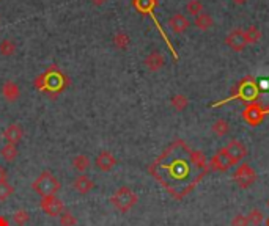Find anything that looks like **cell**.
I'll list each match as a JSON object with an SVG mask.
<instances>
[{
	"mask_svg": "<svg viewBox=\"0 0 269 226\" xmlns=\"http://www.w3.org/2000/svg\"><path fill=\"white\" fill-rule=\"evenodd\" d=\"M73 187H74V190L80 195H87L88 192H92L93 188H95V182L90 179L88 176L82 175L79 176L74 182H73Z\"/></svg>",
	"mask_w": 269,
	"mask_h": 226,
	"instance_id": "18",
	"label": "cell"
},
{
	"mask_svg": "<svg viewBox=\"0 0 269 226\" xmlns=\"http://www.w3.org/2000/svg\"><path fill=\"white\" fill-rule=\"evenodd\" d=\"M132 7H134L140 14H143V16H150V17L153 19V22H154L156 29L159 30L160 36H163V40H164L166 44H167V47H169L170 52L173 53V59L178 60V53H176V50L173 49V44L170 43L167 33L164 32L163 27H160V24H159V21H157V17L154 16V10H156V7H157V0H132Z\"/></svg>",
	"mask_w": 269,
	"mask_h": 226,
	"instance_id": "4",
	"label": "cell"
},
{
	"mask_svg": "<svg viewBox=\"0 0 269 226\" xmlns=\"http://www.w3.org/2000/svg\"><path fill=\"white\" fill-rule=\"evenodd\" d=\"M16 52V43L10 38H5V40L0 41V55L4 56H11Z\"/></svg>",
	"mask_w": 269,
	"mask_h": 226,
	"instance_id": "27",
	"label": "cell"
},
{
	"mask_svg": "<svg viewBox=\"0 0 269 226\" xmlns=\"http://www.w3.org/2000/svg\"><path fill=\"white\" fill-rule=\"evenodd\" d=\"M194 24H195V27L199 29V30L205 32V30H209V29L214 25V21H212L211 14H208V13H205V11H203L202 14H199V16L195 17Z\"/></svg>",
	"mask_w": 269,
	"mask_h": 226,
	"instance_id": "19",
	"label": "cell"
},
{
	"mask_svg": "<svg viewBox=\"0 0 269 226\" xmlns=\"http://www.w3.org/2000/svg\"><path fill=\"white\" fill-rule=\"evenodd\" d=\"M13 192H14V188H13L11 184H8V181H2V182H0V203L8 200L13 195Z\"/></svg>",
	"mask_w": 269,
	"mask_h": 226,
	"instance_id": "28",
	"label": "cell"
},
{
	"mask_svg": "<svg viewBox=\"0 0 269 226\" xmlns=\"http://www.w3.org/2000/svg\"><path fill=\"white\" fill-rule=\"evenodd\" d=\"M13 220H14V223H17L19 226H22V224L29 223V220H30V214H29L25 209H19V211H16V212H14Z\"/></svg>",
	"mask_w": 269,
	"mask_h": 226,
	"instance_id": "31",
	"label": "cell"
},
{
	"mask_svg": "<svg viewBox=\"0 0 269 226\" xmlns=\"http://www.w3.org/2000/svg\"><path fill=\"white\" fill-rule=\"evenodd\" d=\"M167 24H169L170 30H172L173 33H176V35L184 33V32L191 27L189 19H187L184 14H181V13H175L173 16H170V19L167 21Z\"/></svg>",
	"mask_w": 269,
	"mask_h": 226,
	"instance_id": "13",
	"label": "cell"
},
{
	"mask_svg": "<svg viewBox=\"0 0 269 226\" xmlns=\"http://www.w3.org/2000/svg\"><path fill=\"white\" fill-rule=\"evenodd\" d=\"M231 2H233V4H236V5H244V4L247 2V0H231Z\"/></svg>",
	"mask_w": 269,
	"mask_h": 226,
	"instance_id": "35",
	"label": "cell"
},
{
	"mask_svg": "<svg viewBox=\"0 0 269 226\" xmlns=\"http://www.w3.org/2000/svg\"><path fill=\"white\" fill-rule=\"evenodd\" d=\"M139 196L131 190L129 187H120L118 190L111 196V203L115 209L121 214L129 212L132 207L137 204Z\"/></svg>",
	"mask_w": 269,
	"mask_h": 226,
	"instance_id": "6",
	"label": "cell"
},
{
	"mask_svg": "<svg viewBox=\"0 0 269 226\" xmlns=\"http://www.w3.org/2000/svg\"><path fill=\"white\" fill-rule=\"evenodd\" d=\"M212 132H214V135H218V137H225L228 132H230V124L227 120H216L212 124Z\"/></svg>",
	"mask_w": 269,
	"mask_h": 226,
	"instance_id": "24",
	"label": "cell"
},
{
	"mask_svg": "<svg viewBox=\"0 0 269 226\" xmlns=\"http://www.w3.org/2000/svg\"><path fill=\"white\" fill-rule=\"evenodd\" d=\"M225 46L230 47L235 52H241L246 49L247 43H246V36H244V30L241 29H235L231 30L227 36H225Z\"/></svg>",
	"mask_w": 269,
	"mask_h": 226,
	"instance_id": "11",
	"label": "cell"
},
{
	"mask_svg": "<svg viewBox=\"0 0 269 226\" xmlns=\"http://www.w3.org/2000/svg\"><path fill=\"white\" fill-rule=\"evenodd\" d=\"M0 226H10V221L7 220V217L0 215Z\"/></svg>",
	"mask_w": 269,
	"mask_h": 226,
	"instance_id": "34",
	"label": "cell"
},
{
	"mask_svg": "<svg viewBox=\"0 0 269 226\" xmlns=\"http://www.w3.org/2000/svg\"><path fill=\"white\" fill-rule=\"evenodd\" d=\"M244 36H246V43L249 44H257L261 40V30L257 25H249L244 30Z\"/></svg>",
	"mask_w": 269,
	"mask_h": 226,
	"instance_id": "20",
	"label": "cell"
},
{
	"mask_svg": "<svg viewBox=\"0 0 269 226\" xmlns=\"http://www.w3.org/2000/svg\"><path fill=\"white\" fill-rule=\"evenodd\" d=\"M143 65H145V68L151 72H157L159 69H163L164 65H166V59L164 55L160 53L159 50H153L151 53H148L145 56V60H143Z\"/></svg>",
	"mask_w": 269,
	"mask_h": 226,
	"instance_id": "14",
	"label": "cell"
},
{
	"mask_svg": "<svg viewBox=\"0 0 269 226\" xmlns=\"http://www.w3.org/2000/svg\"><path fill=\"white\" fill-rule=\"evenodd\" d=\"M170 104L176 111H183V110L187 108L189 99H187L186 94H175V96H172V99H170Z\"/></svg>",
	"mask_w": 269,
	"mask_h": 226,
	"instance_id": "23",
	"label": "cell"
},
{
	"mask_svg": "<svg viewBox=\"0 0 269 226\" xmlns=\"http://www.w3.org/2000/svg\"><path fill=\"white\" fill-rule=\"evenodd\" d=\"M69 83H71L69 77L57 65H50L44 72L37 75L33 80L35 90L40 93H44L50 99H57L69 87Z\"/></svg>",
	"mask_w": 269,
	"mask_h": 226,
	"instance_id": "2",
	"label": "cell"
},
{
	"mask_svg": "<svg viewBox=\"0 0 269 226\" xmlns=\"http://www.w3.org/2000/svg\"><path fill=\"white\" fill-rule=\"evenodd\" d=\"M267 115V108H264L258 101L257 102H250L246 105L244 111H243V118L249 126H258L260 123H263L264 117Z\"/></svg>",
	"mask_w": 269,
	"mask_h": 226,
	"instance_id": "7",
	"label": "cell"
},
{
	"mask_svg": "<svg viewBox=\"0 0 269 226\" xmlns=\"http://www.w3.org/2000/svg\"><path fill=\"white\" fill-rule=\"evenodd\" d=\"M95 165L101 172H111V170L117 165V159L114 157L112 153L109 151H101L95 159Z\"/></svg>",
	"mask_w": 269,
	"mask_h": 226,
	"instance_id": "15",
	"label": "cell"
},
{
	"mask_svg": "<svg viewBox=\"0 0 269 226\" xmlns=\"http://www.w3.org/2000/svg\"><path fill=\"white\" fill-rule=\"evenodd\" d=\"M260 98V88H258V83L257 80L252 77V75H247L246 79H243L235 88H231V96L224 101V102H228L231 99H241L243 102L246 104H250V102H257ZM224 102H219V104H214V107H218Z\"/></svg>",
	"mask_w": 269,
	"mask_h": 226,
	"instance_id": "3",
	"label": "cell"
},
{
	"mask_svg": "<svg viewBox=\"0 0 269 226\" xmlns=\"http://www.w3.org/2000/svg\"><path fill=\"white\" fill-rule=\"evenodd\" d=\"M90 165H92V162H90V159L85 154H79L73 159V168L77 170V172H80V173L87 172V170L90 168Z\"/></svg>",
	"mask_w": 269,
	"mask_h": 226,
	"instance_id": "25",
	"label": "cell"
},
{
	"mask_svg": "<svg viewBox=\"0 0 269 226\" xmlns=\"http://www.w3.org/2000/svg\"><path fill=\"white\" fill-rule=\"evenodd\" d=\"M233 179H235V182L241 188H249L257 181V173L249 163H241L239 168L235 172V175H233Z\"/></svg>",
	"mask_w": 269,
	"mask_h": 226,
	"instance_id": "8",
	"label": "cell"
},
{
	"mask_svg": "<svg viewBox=\"0 0 269 226\" xmlns=\"http://www.w3.org/2000/svg\"><path fill=\"white\" fill-rule=\"evenodd\" d=\"M208 165H209V170H214V172H227V170H230L235 163H233V160L227 154L225 148H222L211 157Z\"/></svg>",
	"mask_w": 269,
	"mask_h": 226,
	"instance_id": "10",
	"label": "cell"
},
{
	"mask_svg": "<svg viewBox=\"0 0 269 226\" xmlns=\"http://www.w3.org/2000/svg\"><path fill=\"white\" fill-rule=\"evenodd\" d=\"M203 10H205V7H203V4H202V0H189V2L186 4V11H187L191 16H194V17H197L199 14H202Z\"/></svg>",
	"mask_w": 269,
	"mask_h": 226,
	"instance_id": "26",
	"label": "cell"
},
{
	"mask_svg": "<svg viewBox=\"0 0 269 226\" xmlns=\"http://www.w3.org/2000/svg\"><path fill=\"white\" fill-rule=\"evenodd\" d=\"M151 176L175 198L183 200L209 172L202 151L191 149L183 140H175L148 168Z\"/></svg>",
	"mask_w": 269,
	"mask_h": 226,
	"instance_id": "1",
	"label": "cell"
},
{
	"mask_svg": "<svg viewBox=\"0 0 269 226\" xmlns=\"http://www.w3.org/2000/svg\"><path fill=\"white\" fill-rule=\"evenodd\" d=\"M266 224H267V226H269V218H267V220H266Z\"/></svg>",
	"mask_w": 269,
	"mask_h": 226,
	"instance_id": "37",
	"label": "cell"
},
{
	"mask_svg": "<svg viewBox=\"0 0 269 226\" xmlns=\"http://www.w3.org/2000/svg\"><path fill=\"white\" fill-rule=\"evenodd\" d=\"M105 2H107V0H93L95 5H102V4H105Z\"/></svg>",
	"mask_w": 269,
	"mask_h": 226,
	"instance_id": "36",
	"label": "cell"
},
{
	"mask_svg": "<svg viewBox=\"0 0 269 226\" xmlns=\"http://www.w3.org/2000/svg\"><path fill=\"white\" fill-rule=\"evenodd\" d=\"M267 207H269V200H267Z\"/></svg>",
	"mask_w": 269,
	"mask_h": 226,
	"instance_id": "38",
	"label": "cell"
},
{
	"mask_svg": "<svg viewBox=\"0 0 269 226\" xmlns=\"http://www.w3.org/2000/svg\"><path fill=\"white\" fill-rule=\"evenodd\" d=\"M112 43L117 49L120 50H126L131 44V40H129V35L124 33V32H117L112 38Z\"/></svg>",
	"mask_w": 269,
	"mask_h": 226,
	"instance_id": "21",
	"label": "cell"
},
{
	"mask_svg": "<svg viewBox=\"0 0 269 226\" xmlns=\"http://www.w3.org/2000/svg\"><path fill=\"white\" fill-rule=\"evenodd\" d=\"M22 137H24V129L21 127V124H10L4 130V138L7 140V143L17 146L22 142Z\"/></svg>",
	"mask_w": 269,
	"mask_h": 226,
	"instance_id": "16",
	"label": "cell"
},
{
	"mask_svg": "<svg viewBox=\"0 0 269 226\" xmlns=\"http://www.w3.org/2000/svg\"><path fill=\"white\" fill-rule=\"evenodd\" d=\"M0 156H2L7 162H13L17 156H19V151H17L16 145L7 143L2 149H0Z\"/></svg>",
	"mask_w": 269,
	"mask_h": 226,
	"instance_id": "22",
	"label": "cell"
},
{
	"mask_svg": "<svg viewBox=\"0 0 269 226\" xmlns=\"http://www.w3.org/2000/svg\"><path fill=\"white\" fill-rule=\"evenodd\" d=\"M231 226H249V220H247V215H243V214H236L231 220Z\"/></svg>",
	"mask_w": 269,
	"mask_h": 226,
	"instance_id": "32",
	"label": "cell"
},
{
	"mask_svg": "<svg viewBox=\"0 0 269 226\" xmlns=\"http://www.w3.org/2000/svg\"><path fill=\"white\" fill-rule=\"evenodd\" d=\"M60 224L62 226H76L77 224V218L71 214L69 211H63L60 215Z\"/></svg>",
	"mask_w": 269,
	"mask_h": 226,
	"instance_id": "30",
	"label": "cell"
},
{
	"mask_svg": "<svg viewBox=\"0 0 269 226\" xmlns=\"http://www.w3.org/2000/svg\"><path fill=\"white\" fill-rule=\"evenodd\" d=\"M32 188L35 193H38L41 198L53 196L60 190V182L50 172H43L37 179L32 182Z\"/></svg>",
	"mask_w": 269,
	"mask_h": 226,
	"instance_id": "5",
	"label": "cell"
},
{
	"mask_svg": "<svg viewBox=\"0 0 269 226\" xmlns=\"http://www.w3.org/2000/svg\"><path fill=\"white\" fill-rule=\"evenodd\" d=\"M8 179V173H7V170L4 166H0V182L2 181H7Z\"/></svg>",
	"mask_w": 269,
	"mask_h": 226,
	"instance_id": "33",
	"label": "cell"
},
{
	"mask_svg": "<svg viewBox=\"0 0 269 226\" xmlns=\"http://www.w3.org/2000/svg\"><path fill=\"white\" fill-rule=\"evenodd\" d=\"M40 207L43 209V212L49 217H60L62 212L65 211L63 201L59 200L56 195L53 196H44L40 201Z\"/></svg>",
	"mask_w": 269,
	"mask_h": 226,
	"instance_id": "9",
	"label": "cell"
},
{
	"mask_svg": "<svg viewBox=\"0 0 269 226\" xmlns=\"http://www.w3.org/2000/svg\"><path fill=\"white\" fill-rule=\"evenodd\" d=\"M247 220H249V224H254V226H260L264 220L263 217V212L258 211V209H252L249 214H247Z\"/></svg>",
	"mask_w": 269,
	"mask_h": 226,
	"instance_id": "29",
	"label": "cell"
},
{
	"mask_svg": "<svg viewBox=\"0 0 269 226\" xmlns=\"http://www.w3.org/2000/svg\"><path fill=\"white\" fill-rule=\"evenodd\" d=\"M267 113H269V108H267Z\"/></svg>",
	"mask_w": 269,
	"mask_h": 226,
	"instance_id": "39",
	"label": "cell"
},
{
	"mask_svg": "<svg viewBox=\"0 0 269 226\" xmlns=\"http://www.w3.org/2000/svg\"><path fill=\"white\" fill-rule=\"evenodd\" d=\"M2 96L8 101V102H16L21 96V90H19V85L13 80H7L4 85H2Z\"/></svg>",
	"mask_w": 269,
	"mask_h": 226,
	"instance_id": "17",
	"label": "cell"
},
{
	"mask_svg": "<svg viewBox=\"0 0 269 226\" xmlns=\"http://www.w3.org/2000/svg\"><path fill=\"white\" fill-rule=\"evenodd\" d=\"M227 154L230 156V159L233 160V163H239L246 156H247V148L243 142L239 140H230L225 146Z\"/></svg>",
	"mask_w": 269,
	"mask_h": 226,
	"instance_id": "12",
	"label": "cell"
}]
</instances>
